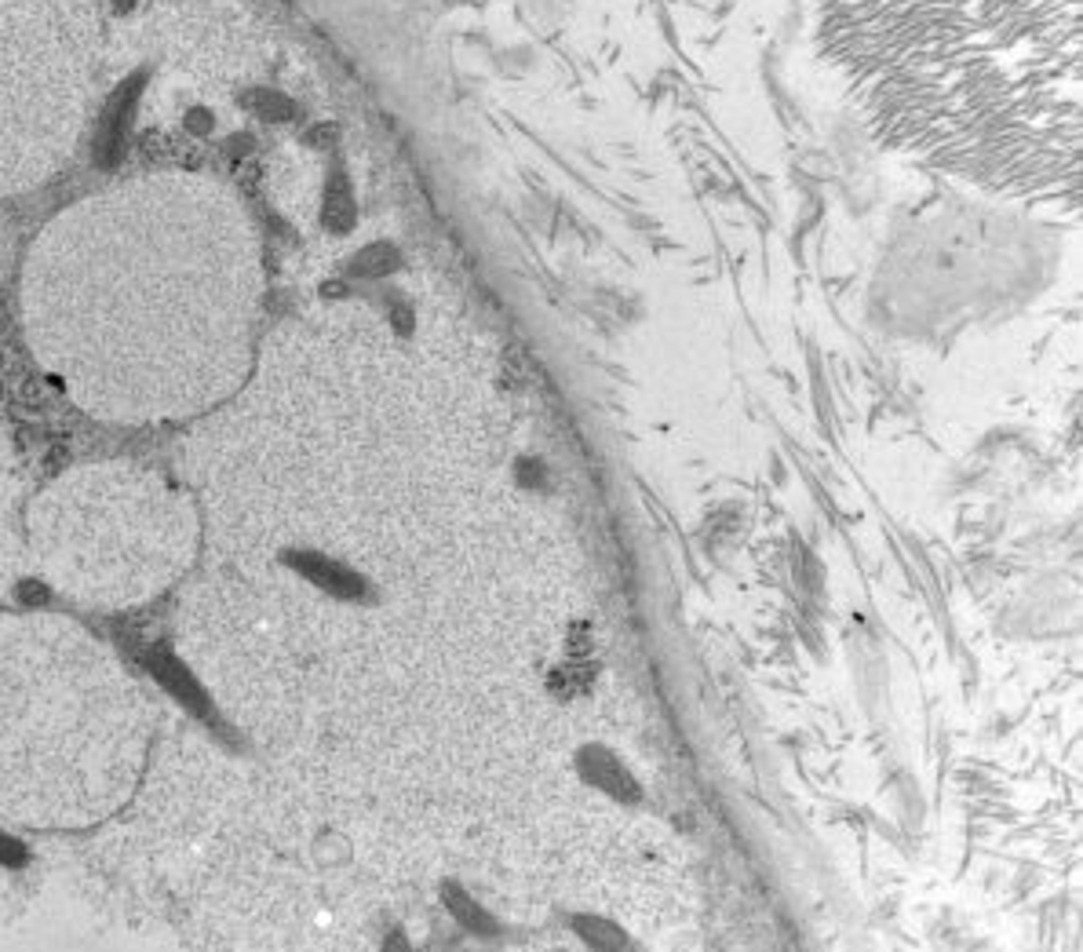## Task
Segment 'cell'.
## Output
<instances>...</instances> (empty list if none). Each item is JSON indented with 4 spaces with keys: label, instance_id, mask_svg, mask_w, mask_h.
Masks as SVG:
<instances>
[{
    "label": "cell",
    "instance_id": "1",
    "mask_svg": "<svg viewBox=\"0 0 1083 952\" xmlns=\"http://www.w3.org/2000/svg\"><path fill=\"white\" fill-rule=\"evenodd\" d=\"M259 253L245 208L194 172L135 175L40 230L23 274L37 362L81 410L147 424L212 410L253 362Z\"/></svg>",
    "mask_w": 1083,
    "mask_h": 952
},
{
    "label": "cell",
    "instance_id": "2",
    "mask_svg": "<svg viewBox=\"0 0 1083 952\" xmlns=\"http://www.w3.org/2000/svg\"><path fill=\"white\" fill-rule=\"evenodd\" d=\"M96 70L91 0H0V194L45 183L74 154Z\"/></svg>",
    "mask_w": 1083,
    "mask_h": 952
},
{
    "label": "cell",
    "instance_id": "3",
    "mask_svg": "<svg viewBox=\"0 0 1083 952\" xmlns=\"http://www.w3.org/2000/svg\"><path fill=\"white\" fill-rule=\"evenodd\" d=\"M143 664L150 668L153 683H158L172 700H180L186 711H194L201 723H220V711H216L212 697H208V689L201 686V679H197L172 650L153 646V650H147V657H143Z\"/></svg>",
    "mask_w": 1083,
    "mask_h": 952
},
{
    "label": "cell",
    "instance_id": "4",
    "mask_svg": "<svg viewBox=\"0 0 1083 952\" xmlns=\"http://www.w3.org/2000/svg\"><path fill=\"white\" fill-rule=\"evenodd\" d=\"M285 566H293V573H299L304 581H310L315 588H321L332 599H347V602H366L372 588L361 573H354L350 566H343L340 559L332 554H321V551H285L281 554Z\"/></svg>",
    "mask_w": 1083,
    "mask_h": 952
},
{
    "label": "cell",
    "instance_id": "5",
    "mask_svg": "<svg viewBox=\"0 0 1083 952\" xmlns=\"http://www.w3.org/2000/svg\"><path fill=\"white\" fill-rule=\"evenodd\" d=\"M577 773L588 784H595L602 796L617 800V803H639L642 800V784L639 778L624 767L620 756H613L606 745H580L577 748Z\"/></svg>",
    "mask_w": 1083,
    "mask_h": 952
},
{
    "label": "cell",
    "instance_id": "6",
    "mask_svg": "<svg viewBox=\"0 0 1083 952\" xmlns=\"http://www.w3.org/2000/svg\"><path fill=\"white\" fill-rule=\"evenodd\" d=\"M442 905L456 924H460L467 935H478V938H493L500 935V924L493 919L485 905L475 902V894H467L456 880H442Z\"/></svg>",
    "mask_w": 1083,
    "mask_h": 952
},
{
    "label": "cell",
    "instance_id": "7",
    "mask_svg": "<svg viewBox=\"0 0 1083 952\" xmlns=\"http://www.w3.org/2000/svg\"><path fill=\"white\" fill-rule=\"evenodd\" d=\"M573 930H577V938L591 952H628V935L620 930V924H613L606 916L577 913L573 916Z\"/></svg>",
    "mask_w": 1083,
    "mask_h": 952
},
{
    "label": "cell",
    "instance_id": "8",
    "mask_svg": "<svg viewBox=\"0 0 1083 952\" xmlns=\"http://www.w3.org/2000/svg\"><path fill=\"white\" fill-rule=\"evenodd\" d=\"M29 862V846L23 840H15V835H8V832H0V865H8V868H23Z\"/></svg>",
    "mask_w": 1083,
    "mask_h": 952
},
{
    "label": "cell",
    "instance_id": "9",
    "mask_svg": "<svg viewBox=\"0 0 1083 952\" xmlns=\"http://www.w3.org/2000/svg\"><path fill=\"white\" fill-rule=\"evenodd\" d=\"M380 952H413V949H409V938H405L402 930H391L387 941L380 945Z\"/></svg>",
    "mask_w": 1083,
    "mask_h": 952
}]
</instances>
